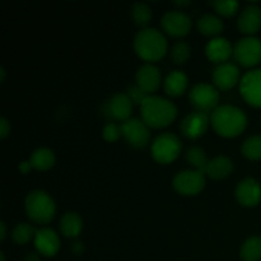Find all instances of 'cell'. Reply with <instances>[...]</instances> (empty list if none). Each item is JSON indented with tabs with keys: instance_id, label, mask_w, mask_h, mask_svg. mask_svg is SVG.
Returning <instances> with one entry per match:
<instances>
[{
	"instance_id": "6da1fadb",
	"label": "cell",
	"mask_w": 261,
	"mask_h": 261,
	"mask_svg": "<svg viewBox=\"0 0 261 261\" xmlns=\"http://www.w3.org/2000/svg\"><path fill=\"white\" fill-rule=\"evenodd\" d=\"M211 122L214 132L224 138L239 137L247 126V117L242 110L231 105L219 106L212 112Z\"/></svg>"
},
{
	"instance_id": "7a4b0ae2",
	"label": "cell",
	"mask_w": 261,
	"mask_h": 261,
	"mask_svg": "<svg viewBox=\"0 0 261 261\" xmlns=\"http://www.w3.org/2000/svg\"><path fill=\"white\" fill-rule=\"evenodd\" d=\"M140 114L148 126L161 129L173 122L177 116V107L163 97L148 96L140 105Z\"/></svg>"
},
{
	"instance_id": "3957f363",
	"label": "cell",
	"mask_w": 261,
	"mask_h": 261,
	"mask_svg": "<svg viewBox=\"0 0 261 261\" xmlns=\"http://www.w3.org/2000/svg\"><path fill=\"white\" fill-rule=\"evenodd\" d=\"M134 50L144 61H158L167 53V40L154 28H143L134 38Z\"/></svg>"
},
{
	"instance_id": "277c9868",
	"label": "cell",
	"mask_w": 261,
	"mask_h": 261,
	"mask_svg": "<svg viewBox=\"0 0 261 261\" xmlns=\"http://www.w3.org/2000/svg\"><path fill=\"white\" fill-rule=\"evenodd\" d=\"M56 206L53 198L42 190H33L25 198V213L28 218L38 224L53 221Z\"/></svg>"
},
{
	"instance_id": "5b68a950",
	"label": "cell",
	"mask_w": 261,
	"mask_h": 261,
	"mask_svg": "<svg viewBox=\"0 0 261 261\" xmlns=\"http://www.w3.org/2000/svg\"><path fill=\"white\" fill-rule=\"evenodd\" d=\"M182 143L177 135L172 133H163L158 135L152 144V155L158 163L168 165L180 155Z\"/></svg>"
},
{
	"instance_id": "8992f818",
	"label": "cell",
	"mask_w": 261,
	"mask_h": 261,
	"mask_svg": "<svg viewBox=\"0 0 261 261\" xmlns=\"http://www.w3.org/2000/svg\"><path fill=\"white\" fill-rule=\"evenodd\" d=\"M191 105L200 112H213L219 102V93L213 86L206 83H199L193 87L189 94Z\"/></svg>"
},
{
	"instance_id": "52a82bcc",
	"label": "cell",
	"mask_w": 261,
	"mask_h": 261,
	"mask_svg": "<svg viewBox=\"0 0 261 261\" xmlns=\"http://www.w3.org/2000/svg\"><path fill=\"white\" fill-rule=\"evenodd\" d=\"M233 56L242 66L251 68L257 65L261 61V41L256 37L242 38L234 46Z\"/></svg>"
},
{
	"instance_id": "ba28073f",
	"label": "cell",
	"mask_w": 261,
	"mask_h": 261,
	"mask_svg": "<svg viewBox=\"0 0 261 261\" xmlns=\"http://www.w3.org/2000/svg\"><path fill=\"white\" fill-rule=\"evenodd\" d=\"M172 185L173 189L181 195H196L205 186V177L203 172H199L196 170L181 171L175 176Z\"/></svg>"
},
{
	"instance_id": "9c48e42d",
	"label": "cell",
	"mask_w": 261,
	"mask_h": 261,
	"mask_svg": "<svg viewBox=\"0 0 261 261\" xmlns=\"http://www.w3.org/2000/svg\"><path fill=\"white\" fill-rule=\"evenodd\" d=\"M120 127H121V135L133 148L140 149V148L147 147L149 143V129L143 120L129 119L127 121L122 122Z\"/></svg>"
},
{
	"instance_id": "30bf717a",
	"label": "cell",
	"mask_w": 261,
	"mask_h": 261,
	"mask_svg": "<svg viewBox=\"0 0 261 261\" xmlns=\"http://www.w3.org/2000/svg\"><path fill=\"white\" fill-rule=\"evenodd\" d=\"M240 93L245 102L254 107H261V69L251 70L242 76Z\"/></svg>"
},
{
	"instance_id": "8fae6325",
	"label": "cell",
	"mask_w": 261,
	"mask_h": 261,
	"mask_svg": "<svg viewBox=\"0 0 261 261\" xmlns=\"http://www.w3.org/2000/svg\"><path fill=\"white\" fill-rule=\"evenodd\" d=\"M161 25H162L163 31L170 36L184 37L190 32L193 23H191L190 17L184 12L171 10L163 15L161 19Z\"/></svg>"
},
{
	"instance_id": "7c38bea8",
	"label": "cell",
	"mask_w": 261,
	"mask_h": 261,
	"mask_svg": "<svg viewBox=\"0 0 261 261\" xmlns=\"http://www.w3.org/2000/svg\"><path fill=\"white\" fill-rule=\"evenodd\" d=\"M209 122H211V119L205 112H191L181 122V133L188 139H198L205 134Z\"/></svg>"
},
{
	"instance_id": "4fadbf2b",
	"label": "cell",
	"mask_w": 261,
	"mask_h": 261,
	"mask_svg": "<svg viewBox=\"0 0 261 261\" xmlns=\"http://www.w3.org/2000/svg\"><path fill=\"white\" fill-rule=\"evenodd\" d=\"M237 201L242 206L252 208L256 206L261 200V186L255 178H245L241 180L234 190Z\"/></svg>"
},
{
	"instance_id": "5bb4252c",
	"label": "cell",
	"mask_w": 261,
	"mask_h": 261,
	"mask_svg": "<svg viewBox=\"0 0 261 261\" xmlns=\"http://www.w3.org/2000/svg\"><path fill=\"white\" fill-rule=\"evenodd\" d=\"M161 81H162V76H161L160 69L153 64H144L138 69L137 86L148 96L154 93L160 88Z\"/></svg>"
},
{
	"instance_id": "9a60e30c",
	"label": "cell",
	"mask_w": 261,
	"mask_h": 261,
	"mask_svg": "<svg viewBox=\"0 0 261 261\" xmlns=\"http://www.w3.org/2000/svg\"><path fill=\"white\" fill-rule=\"evenodd\" d=\"M35 246L38 254L46 257H53L60 250V240L55 231L50 228H41L36 231Z\"/></svg>"
},
{
	"instance_id": "2e32d148",
	"label": "cell",
	"mask_w": 261,
	"mask_h": 261,
	"mask_svg": "<svg viewBox=\"0 0 261 261\" xmlns=\"http://www.w3.org/2000/svg\"><path fill=\"white\" fill-rule=\"evenodd\" d=\"M240 79V70L234 64L224 63L217 66L213 71V82L222 91L233 88Z\"/></svg>"
},
{
	"instance_id": "e0dca14e",
	"label": "cell",
	"mask_w": 261,
	"mask_h": 261,
	"mask_svg": "<svg viewBox=\"0 0 261 261\" xmlns=\"http://www.w3.org/2000/svg\"><path fill=\"white\" fill-rule=\"evenodd\" d=\"M237 24L242 33L247 35L256 33L261 28V8L255 4L247 5L240 14Z\"/></svg>"
},
{
	"instance_id": "ac0fdd59",
	"label": "cell",
	"mask_w": 261,
	"mask_h": 261,
	"mask_svg": "<svg viewBox=\"0 0 261 261\" xmlns=\"http://www.w3.org/2000/svg\"><path fill=\"white\" fill-rule=\"evenodd\" d=\"M205 54L206 58L212 61V63L216 64H224L231 55H233V48L232 45L229 43L228 40L226 38H213L208 42L205 47Z\"/></svg>"
},
{
	"instance_id": "d6986e66",
	"label": "cell",
	"mask_w": 261,
	"mask_h": 261,
	"mask_svg": "<svg viewBox=\"0 0 261 261\" xmlns=\"http://www.w3.org/2000/svg\"><path fill=\"white\" fill-rule=\"evenodd\" d=\"M133 110V102L127 94L117 93L109 101V112L115 120L127 121Z\"/></svg>"
},
{
	"instance_id": "ffe728a7",
	"label": "cell",
	"mask_w": 261,
	"mask_h": 261,
	"mask_svg": "<svg viewBox=\"0 0 261 261\" xmlns=\"http://www.w3.org/2000/svg\"><path fill=\"white\" fill-rule=\"evenodd\" d=\"M232 171H233V162L231 158L226 155H218L214 160L209 161L205 173L213 180H223L231 175Z\"/></svg>"
},
{
	"instance_id": "44dd1931",
	"label": "cell",
	"mask_w": 261,
	"mask_h": 261,
	"mask_svg": "<svg viewBox=\"0 0 261 261\" xmlns=\"http://www.w3.org/2000/svg\"><path fill=\"white\" fill-rule=\"evenodd\" d=\"M165 92L171 97L182 96L188 87V76L180 70L171 71L165 79Z\"/></svg>"
},
{
	"instance_id": "7402d4cb",
	"label": "cell",
	"mask_w": 261,
	"mask_h": 261,
	"mask_svg": "<svg viewBox=\"0 0 261 261\" xmlns=\"http://www.w3.org/2000/svg\"><path fill=\"white\" fill-rule=\"evenodd\" d=\"M83 229V221L75 212H68L60 221V231L65 237H76Z\"/></svg>"
},
{
	"instance_id": "603a6c76",
	"label": "cell",
	"mask_w": 261,
	"mask_h": 261,
	"mask_svg": "<svg viewBox=\"0 0 261 261\" xmlns=\"http://www.w3.org/2000/svg\"><path fill=\"white\" fill-rule=\"evenodd\" d=\"M32 168L37 171H47L55 165V154L48 148H38L30 158Z\"/></svg>"
},
{
	"instance_id": "cb8c5ba5",
	"label": "cell",
	"mask_w": 261,
	"mask_h": 261,
	"mask_svg": "<svg viewBox=\"0 0 261 261\" xmlns=\"http://www.w3.org/2000/svg\"><path fill=\"white\" fill-rule=\"evenodd\" d=\"M240 256L244 261H259L261 259V237L247 239L241 246Z\"/></svg>"
},
{
	"instance_id": "d4e9b609",
	"label": "cell",
	"mask_w": 261,
	"mask_h": 261,
	"mask_svg": "<svg viewBox=\"0 0 261 261\" xmlns=\"http://www.w3.org/2000/svg\"><path fill=\"white\" fill-rule=\"evenodd\" d=\"M198 28L204 36H216L223 31V22L216 15L205 14L198 20Z\"/></svg>"
},
{
	"instance_id": "484cf974",
	"label": "cell",
	"mask_w": 261,
	"mask_h": 261,
	"mask_svg": "<svg viewBox=\"0 0 261 261\" xmlns=\"http://www.w3.org/2000/svg\"><path fill=\"white\" fill-rule=\"evenodd\" d=\"M186 158H188V162L190 163L196 171L205 173L209 160L208 157H206L204 149H201L200 147H191L190 149L188 150V153H186Z\"/></svg>"
},
{
	"instance_id": "4316f807",
	"label": "cell",
	"mask_w": 261,
	"mask_h": 261,
	"mask_svg": "<svg viewBox=\"0 0 261 261\" xmlns=\"http://www.w3.org/2000/svg\"><path fill=\"white\" fill-rule=\"evenodd\" d=\"M132 15L135 24L145 28V25L149 24L152 19V9L145 3H135L132 8Z\"/></svg>"
},
{
	"instance_id": "83f0119b",
	"label": "cell",
	"mask_w": 261,
	"mask_h": 261,
	"mask_svg": "<svg viewBox=\"0 0 261 261\" xmlns=\"http://www.w3.org/2000/svg\"><path fill=\"white\" fill-rule=\"evenodd\" d=\"M241 152L245 157L251 161L261 160V135H255V137L249 138L242 144Z\"/></svg>"
},
{
	"instance_id": "f1b7e54d",
	"label": "cell",
	"mask_w": 261,
	"mask_h": 261,
	"mask_svg": "<svg viewBox=\"0 0 261 261\" xmlns=\"http://www.w3.org/2000/svg\"><path fill=\"white\" fill-rule=\"evenodd\" d=\"M35 236V228L28 223H18L12 232L13 241L18 245L28 244Z\"/></svg>"
},
{
	"instance_id": "f546056e",
	"label": "cell",
	"mask_w": 261,
	"mask_h": 261,
	"mask_svg": "<svg viewBox=\"0 0 261 261\" xmlns=\"http://www.w3.org/2000/svg\"><path fill=\"white\" fill-rule=\"evenodd\" d=\"M211 5L222 17H232L236 14L240 7L239 3L234 0H217V2H212Z\"/></svg>"
},
{
	"instance_id": "4dcf8cb0",
	"label": "cell",
	"mask_w": 261,
	"mask_h": 261,
	"mask_svg": "<svg viewBox=\"0 0 261 261\" xmlns=\"http://www.w3.org/2000/svg\"><path fill=\"white\" fill-rule=\"evenodd\" d=\"M191 54V48L190 46L188 45L186 42L181 41V42H177L175 46L172 47V51H171V59L175 64H185L186 61L189 60Z\"/></svg>"
},
{
	"instance_id": "1f68e13d",
	"label": "cell",
	"mask_w": 261,
	"mask_h": 261,
	"mask_svg": "<svg viewBox=\"0 0 261 261\" xmlns=\"http://www.w3.org/2000/svg\"><path fill=\"white\" fill-rule=\"evenodd\" d=\"M120 137H121V127L117 126L116 124H114V122H110V124H107L106 126H105L103 138L106 142L114 143V142H116Z\"/></svg>"
},
{
	"instance_id": "d6a6232c",
	"label": "cell",
	"mask_w": 261,
	"mask_h": 261,
	"mask_svg": "<svg viewBox=\"0 0 261 261\" xmlns=\"http://www.w3.org/2000/svg\"><path fill=\"white\" fill-rule=\"evenodd\" d=\"M127 96H129V98L132 99L133 103L142 105L143 102H144V99L148 97V94L144 93V92H143L138 86H132L129 87V89H127Z\"/></svg>"
},
{
	"instance_id": "836d02e7",
	"label": "cell",
	"mask_w": 261,
	"mask_h": 261,
	"mask_svg": "<svg viewBox=\"0 0 261 261\" xmlns=\"http://www.w3.org/2000/svg\"><path fill=\"white\" fill-rule=\"evenodd\" d=\"M10 133V124L5 117L0 119V138L5 139Z\"/></svg>"
},
{
	"instance_id": "e575fe53",
	"label": "cell",
	"mask_w": 261,
	"mask_h": 261,
	"mask_svg": "<svg viewBox=\"0 0 261 261\" xmlns=\"http://www.w3.org/2000/svg\"><path fill=\"white\" fill-rule=\"evenodd\" d=\"M71 250H73V252L75 255H81L82 252H83V250H84L83 244H81V242H75V244H73V247H71Z\"/></svg>"
},
{
	"instance_id": "d590c367",
	"label": "cell",
	"mask_w": 261,
	"mask_h": 261,
	"mask_svg": "<svg viewBox=\"0 0 261 261\" xmlns=\"http://www.w3.org/2000/svg\"><path fill=\"white\" fill-rule=\"evenodd\" d=\"M31 168H32V166H31L30 161H28V162H22L19 165V171L22 173H28V172H30Z\"/></svg>"
},
{
	"instance_id": "8d00e7d4",
	"label": "cell",
	"mask_w": 261,
	"mask_h": 261,
	"mask_svg": "<svg viewBox=\"0 0 261 261\" xmlns=\"http://www.w3.org/2000/svg\"><path fill=\"white\" fill-rule=\"evenodd\" d=\"M24 261H41L40 255L36 254V252H30V254H27V256H25Z\"/></svg>"
},
{
	"instance_id": "74e56055",
	"label": "cell",
	"mask_w": 261,
	"mask_h": 261,
	"mask_svg": "<svg viewBox=\"0 0 261 261\" xmlns=\"http://www.w3.org/2000/svg\"><path fill=\"white\" fill-rule=\"evenodd\" d=\"M5 237H7V227H5L4 222H2V223H0V240L4 241Z\"/></svg>"
},
{
	"instance_id": "f35d334b",
	"label": "cell",
	"mask_w": 261,
	"mask_h": 261,
	"mask_svg": "<svg viewBox=\"0 0 261 261\" xmlns=\"http://www.w3.org/2000/svg\"><path fill=\"white\" fill-rule=\"evenodd\" d=\"M5 81V69L4 68H0V82H4Z\"/></svg>"
},
{
	"instance_id": "ab89813d",
	"label": "cell",
	"mask_w": 261,
	"mask_h": 261,
	"mask_svg": "<svg viewBox=\"0 0 261 261\" xmlns=\"http://www.w3.org/2000/svg\"><path fill=\"white\" fill-rule=\"evenodd\" d=\"M173 4H175V5H181V7H185V5L190 4V2H189V0H185V2H173Z\"/></svg>"
},
{
	"instance_id": "60d3db41",
	"label": "cell",
	"mask_w": 261,
	"mask_h": 261,
	"mask_svg": "<svg viewBox=\"0 0 261 261\" xmlns=\"http://www.w3.org/2000/svg\"><path fill=\"white\" fill-rule=\"evenodd\" d=\"M0 259H2V261H5V256H4V254H0Z\"/></svg>"
}]
</instances>
